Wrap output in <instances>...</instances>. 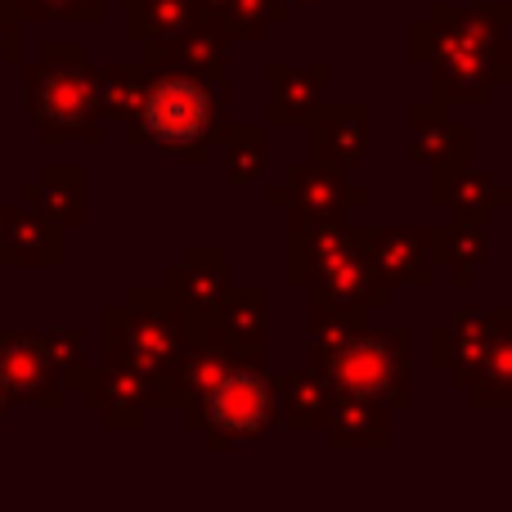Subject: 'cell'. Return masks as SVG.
<instances>
[{"mask_svg": "<svg viewBox=\"0 0 512 512\" xmlns=\"http://www.w3.org/2000/svg\"><path fill=\"white\" fill-rule=\"evenodd\" d=\"M140 122L144 135H149L158 149H194L212 135L216 122V104L207 95V86L189 72H171V77H158L144 86L140 99Z\"/></svg>", "mask_w": 512, "mask_h": 512, "instance_id": "6da1fadb", "label": "cell"}, {"mask_svg": "<svg viewBox=\"0 0 512 512\" xmlns=\"http://www.w3.org/2000/svg\"><path fill=\"white\" fill-rule=\"evenodd\" d=\"M198 423L207 436L225 445L256 441L270 423V382L256 369H225L212 387L198 396Z\"/></svg>", "mask_w": 512, "mask_h": 512, "instance_id": "7a4b0ae2", "label": "cell"}, {"mask_svg": "<svg viewBox=\"0 0 512 512\" xmlns=\"http://www.w3.org/2000/svg\"><path fill=\"white\" fill-rule=\"evenodd\" d=\"M32 113L45 135H86L95 117V81L77 59H54L36 68Z\"/></svg>", "mask_w": 512, "mask_h": 512, "instance_id": "3957f363", "label": "cell"}, {"mask_svg": "<svg viewBox=\"0 0 512 512\" xmlns=\"http://www.w3.org/2000/svg\"><path fill=\"white\" fill-rule=\"evenodd\" d=\"M0 373L14 396L50 400L59 364H54L50 342H32L27 333H0Z\"/></svg>", "mask_w": 512, "mask_h": 512, "instance_id": "277c9868", "label": "cell"}, {"mask_svg": "<svg viewBox=\"0 0 512 512\" xmlns=\"http://www.w3.org/2000/svg\"><path fill=\"white\" fill-rule=\"evenodd\" d=\"M131 333H126V346H131V364H140L144 373H162L180 364V319L171 315L167 306H149L131 315Z\"/></svg>", "mask_w": 512, "mask_h": 512, "instance_id": "5b68a950", "label": "cell"}, {"mask_svg": "<svg viewBox=\"0 0 512 512\" xmlns=\"http://www.w3.org/2000/svg\"><path fill=\"white\" fill-rule=\"evenodd\" d=\"M391 378V360L382 346L373 342H360L351 346V351L337 360V382H342L346 391H355V396H373V391H382Z\"/></svg>", "mask_w": 512, "mask_h": 512, "instance_id": "8992f818", "label": "cell"}, {"mask_svg": "<svg viewBox=\"0 0 512 512\" xmlns=\"http://www.w3.org/2000/svg\"><path fill=\"white\" fill-rule=\"evenodd\" d=\"M95 95L104 99V108H108L113 117H126L131 108L140 113V99H144V90H140V68H108V72H99Z\"/></svg>", "mask_w": 512, "mask_h": 512, "instance_id": "52a82bcc", "label": "cell"}, {"mask_svg": "<svg viewBox=\"0 0 512 512\" xmlns=\"http://www.w3.org/2000/svg\"><path fill=\"white\" fill-rule=\"evenodd\" d=\"M5 239H9V248L14 243H23V248H32V261L36 256H54V234H50V225L45 221H27V216H9L5 221Z\"/></svg>", "mask_w": 512, "mask_h": 512, "instance_id": "ba28073f", "label": "cell"}, {"mask_svg": "<svg viewBox=\"0 0 512 512\" xmlns=\"http://www.w3.org/2000/svg\"><path fill=\"white\" fill-rule=\"evenodd\" d=\"M216 288H221V270H207L203 261H189L185 265V274L176 279V292L185 301H216Z\"/></svg>", "mask_w": 512, "mask_h": 512, "instance_id": "9c48e42d", "label": "cell"}, {"mask_svg": "<svg viewBox=\"0 0 512 512\" xmlns=\"http://www.w3.org/2000/svg\"><path fill=\"white\" fill-rule=\"evenodd\" d=\"M5 400H9V387H5V373H0V414H5Z\"/></svg>", "mask_w": 512, "mask_h": 512, "instance_id": "30bf717a", "label": "cell"}, {"mask_svg": "<svg viewBox=\"0 0 512 512\" xmlns=\"http://www.w3.org/2000/svg\"><path fill=\"white\" fill-rule=\"evenodd\" d=\"M0 234H5V221H0Z\"/></svg>", "mask_w": 512, "mask_h": 512, "instance_id": "8fae6325", "label": "cell"}]
</instances>
